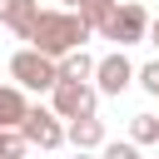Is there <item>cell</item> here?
Wrapping results in <instances>:
<instances>
[{
    "label": "cell",
    "instance_id": "obj_15",
    "mask_svg": "<svg viewBox=\"0 0 159 159\" xmlns=\"http://www.w3.org/2000/svg\"><path fill=\"white\" fill-rule=\"evenodd\" d=\"M134 80H139V84H144V89H149V94L159 99V60H149V65H139V70H134Z\"/></svg>",
    "mask_w": 159,
    "mask_h": 159
},
{
    "label": "cell",
    "instance_id": "obj_9",
    "mask_svg": "<svg viewBox=\"0 0 159 159\" xmlns=\"http://www.w3.org/2000/svg\"><path fill=\"white\" fill-rule=\"evenodd\" d=\"M30 114V99L20 84H0V129H20Z\"/></svg>",
    "mask_w": 159,
    "mask_h": 159
},
{
    "label": "cell",
    "instance_id": "obj_5",
    "mask_svg": "<svg viewBox=\"0 0 159 159\" xmlns=\"http://www.w3.org/2000/svg\"><path fill=\"white\" fill-rule=\"evenodd\" d=\"M20 134H25L30 149H60L65 144V119H55V109H45V104H30Z\"/></svg>",
    "mask_w": 159,
    "mask_h": 159
},
{
    "label": "cell",
    "instance_id": "obj_12",
    "mask_svg": "<svg viewBox=\"0 0 159 159\" xmlns=\"http://www.w3.org/2000/svg\"><path fill=\"white\" fill-rule=\"evenodd\" d=\"M129 144H159V114H134L129 119Z\"/></svg>",
    "mask_w": 159,
    "mask_h": 159
},
{
    "label": "cell",
    "instance_id": "obj_11",
    "mask_svg": "<svg viewBox=\"0 0 159 159\" xmlns=\"http://www.w3.org/2000/svg\"><path fill=\"white\" fill-rule=\"evenodd\" d=\"M55 70H60V80L89 84V80H94V55H84V50H70L65 60H55Z\"/></svg>",
    "mask_w": 159,
    "mask_h": 159
},
{
    "label": "cell",
    "instance_id": "obj_16",
    "mask_svg": "<svg viewBox=\"0 0 159 159\" xmlns=\"http://www.w3.org/2000/svg\"><path fill=\"white\" fill-rule=\"evenodd\" d=\"M149 45L159 50V20H149Z\"/></svg>",
    "mask_w": 159,
    "mask_h": 159
},
{
    "label": "cell",
    "instance_id": "obj_18",
    "mask_svg": "<svg viewBox=\"0 0 159 159\" xmlns=\"http://www.w3.org/2000/svg\"><path fill=\"white\" fill-rule=\"evenodd\" d=\"M65 5H70V10H75V0H65Z\"/></svg>",
    "mask_w": 159,
    "mask_h": 159
},
{
    "label": "cell",
    "instance_id": "obj_7",
    "mask_svg": "<svg viewBox=\"0 0 159 159\" xmlns=\"http://www.w3.org/2000/svg\"><path fill=\"white\" fill-rule=\"evenodd\" d=\"M65 144H75V154H94V149H104V144H109L104 119H99V114H89V119H70V124H65Z\"/></svg>",
    "mask_w": 159,
    "mask_h": 159
},
{
    "label": "cell",
    "instance_id": "obj_14",
    "mask_svg": "<svg viewBox=\"0 0 159 159\" xmlns=\"http://www.w3.org/2000/svg\"><path fill=\"white\" fill-rule=\"evenodd\" d=\"M99 159H144V154H139V144H129V139H109V144L99 149Z\"/></svg>",
    "mask_w": 159,
    "mask_h": 159
},
{
    "label": "cell",
    "instance_id": "obj_3",
    "mask_svg": "<svg viewBox=\"0 0 159 159\" xmlns=\"http://www.w3.org/2000/svg\"><path fill=\"white\" fill-rule=\"evenodd\" d=\"M94 104H99V89L94 84H75V80H60L55 89H50V109H55V119H89L94 114Z\"/></svg>",
    "mask_w": 159,
    "mask_h": 159
},
{
    "label": "cell",
    "instance_id": "obj_6",
    "mask_svg": "<svg viewBox=\"0 0 159 159\" xmlns=\"http://www.w3.org/2000/svg\"><path fill=\"white\" fill-rule=\"evenodd\" d=\"M99 94H124L129 84H134V60L124 55V50H109L104 60H94V80H89Z\"/></svg>",
    "mask_w": 159,
    "mask_h": 159
},
{
    "label": "cell",
    "instance_id": "obj_17",
    "mask_svg": "<svg viewBox=\"0 0 159 159\" xmlns=\"http://www.w3.org/2000/svg\"><path fill=\"white\" fill-rule=\"evenodd\" d=\"M75 159H94V154H75Z\"/></svg>",
    "mask_w": 159,
    "mask_h": 159
},
{
    "label": "cell",
    "instance_id": "obj_19",
    "mask_svg": "<svg viewBox=\"0 0 159 159\" xmlns=\"http://www.w3.org/2000/svg\"><path fill=\"white\" fill-rule=\"evenodd\" d=\"M35 5H40V0H35Z\"/></svg>",
    "mask_w": 159,
    "mask_h": 159
},
{
    "label": "cell",
    "instance_id": "obj_2",
    "mask_svg": "<svg viewBox=\"0 0 159 159\" xmlns=\"http://www.w3.org/2000/svg\"><path fill=\"white\" fill-rule=\"evenodd\" d=\"M10 80H15L25 94H30V89H35V94H50V89L60 84V70H55V60H50V55H40V50H30V45H25V50H15V55H10Z\"/></svg>",
    "mask_w": 159,
    "mask_h": 159
},
{
    "label": "cell",
    "instance_id": "obj_10",
    "mask_svg": "<svg viewBox=\"0 0 159 159\" xmlns=\"http://www.w3.org/2000/svg\"><path fill=\"white\" fill-rule=\"evenodd\" d=\"M114 10H119V0H75V15L84 20L89 35H104V25H109Z\"/></svg>",
    "mask_w": 159,
    "mask_h": 159
},
{
    "label": "cell",
    "instance_id": "obj_4",
    "mask_svg": "<svg viewBox=\"0 0 159 159\" xmlns=\"http://www.w3.org/2000/svg\"><path fill=\"white\" fill-rule=\"evenodd\" d=\"M104 40H114L119 50H129V45L149 40V10H144L139 0H124V5L109 15V25H104Z\"/></svg>",
    "mask_w": 159,
    "mask_h": 159
},
{
    "label": "cell",
    "instance_id": "obj_1",
    "mask_svg": "<svg viewBox=\"0 0 159 159\" xmlns=\"http://www.w3.org/2000/svg\"><path fill=\"white\" fill-rule=\"evenodd\" d=\"M84 40H89V30L75 10H40L35 30H30V50H40L50 60H65L70 50H84Z\"/></svg>",
    "mask_w": 159,
    "mask_h": 159
},
{
    "label": "cell",
    "instance_id": "obj_8",
    "mask_svg": "<svg viewBox=\"0 0 159 159\" xmlns=\"http://www.w3.org/2000/svg\"><path fill=\"white\" fill-rule=\"evenodd\" d=\"M35 20H40V5H35V0H0V25L15 30L20 40H30Z\"/></svg>",
    "mask_w": 159,
    "mask_h": 159
},
{
    "label": "cell",
    "instance_id": "obj_13",
    "mask_svg": "<svg viewBox=\"0 0 159 159\" xmlns=\"http://www.w3.org/2000/svg\"><path fill=\"white\" fill-rule=\"evenodd\" d=\"M25 134L20 129H0V159H25Z\"/></svg>",
    "mask_w": 159,
    "mask_h": 159
}]
</instances>
